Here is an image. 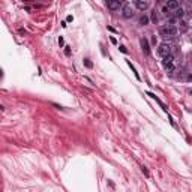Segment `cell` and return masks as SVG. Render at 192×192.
I'll return each instance as SVG.
<instances>
[{
  "mask_svg": "<svg viewBox=\"0 0 192 192\" xmlns=\"http://www.w3.org/2000/svg\"><path fill=\"white\" fill-rule=\"evenodd\" d=\"M158 54L162 59L167 56H171V45H168V44H161V45L158 47Z\"/></svg>",
  "mask_w": 192,
  "mask_h": 192,
  "instance_id": "cell-3",
  "label": "cell"
},
{
  "mask_svg": "<svg viewBox=\"0 0 192 192\" xmlns=\"http://www.w3.org/2000/svg\"><path fill=\"white\" fill-rule=\"evenodd\" d=\"M159 33H161V36H164V38H174L176 33H177V27L167 23V24H164V26H161Z\"/></svg>",
  "mask_w": 192,
  "mask_h": 192,
  "instance_id": "cell-1",
  "label": "cell"
},
{
  "mask_svg": "<svg viewBox=\"0 0 192 192\" xmlns=\"http://www.w3.org/2000/svg\"><path fill=\"white\" fill-rule=\"evenodd\" d=\"M120 51H122V53H128V50H126V47H123V45H120Z\"/></svg>",
  "mask_w": 192,
  "mask_h": 192,
  "instance_id": "cell-14",
  "label": "cell"
},
{
  "mask_svg": "<svg viewBox=\"0 0 192 192\" xmlns=\"http://www.w3.org/2000/svg\"><path fill=\"white\" fill-rule=\"evenodd\" d=\"M135 6L140 9V11H146L147 8H149V2H146V0H137Z\"/></svg>",
  "mask_w": 192,
  "mask_h": 192,
  "instance_id": "cell-8",
  "label": "cell"
},
{
  "mask_svg": "<svg viewBox=\"0 0 192 192\" xmlns=\"http://www.w3.org/2000/svg\"><path fill=\"white\" fill-rule=\"evenodd\" d=\"M143 173H144L146 176H149V171H147V168H146V167H143Z\"/></svg>",
  "mask_w": 192,
  "mask_h": 192,
  "instance_id": "cell-15",
  "label": "cell"
},
{
  "mask_svg": "<svg viewBox=\"0 0 192 192\" xmlns=\"http://www.w3.org/2000/svg\"><path fill=\"white\" fill-rule=\"evenodd\" d=\"M140 44H141V50H143V53L144 54H150V47H149V41H147L146 38H141L140 39Z\"/></svg>",
  "mask_w": 192,
  "mask_h": 192,
  "instance_id": "cell-6",
  "label": "cell"
},
{
  "mask_svg": "<svg viewBox=\"0 0 192 192\" xmlns=\"http://www.w3.org/2000/svg\"><path fill=\"white\" fill-rule=\"evenodd\" d=\"M188 29H189L188 23H186V21H180V27H179V30H180V32H186Z\"/></svg>",
  "mask_w": 192,
  "mask_h": 192,
  "instance_id": "cell-10",
  "label": "cell"
},
{
  "mask_svg": "<svg viewBox=\"0 0 192 192\" xmlns=\"http://www.w3.org/2000/svg\"><path fill=\"white\" fill-rule=\"evenodd\" d=\"M84 63H86V66H89V68H92V62L89 60V59H84Z\"/></svg>",
  "mask_w": 192,
  "mask_h": 192,
  "instance_id": "cell-13",
  "label": "cell"
},
{
  "mask_svg": "<svg viewBox=\"0 0 192 192\" xmlns=\"http://www.w3.org/2000/svg\"><path fill=\"white\" fill-rule=\"evenodd\" d=\"M183 15H185V11H183L182 8H179V9H176V12H174V17H176V18H182Z\"/></svg>",
  "mask_w": 192,
  "mask_h": 192,
  "instance_id": "cell-11",
  "label": "cell"
},
{
  "mask_svg": "<svg viewBox=\"0 0 192 192\" xmlns=\"http://www.w3.org/2000/svg\"><path fill=\"white\" fill-rule=\"evenodd\" d=\"M165 8L168 9V11H171V9H179V2L177 0H170V2H167L165 3Z\"/></svg>",
  "mask_w": 192,
  "mask_h": 192,
  "instance_id": "cell-7",
  "label": "cell"
},
{
  "mask_svg": "<svg viewBox=\"0 0 192 192\" xmlns=\"http://www.w3.org/2000/svg\"><path fill=\"white\" fill-rule=\"evenodd\" d=\"M122 15H123V18H132L134 17V8L131 5H125L122 8Z\"/></svg>",
  "mask_w": 192,
  "mask_h": 192,
  "instance_id": "cell-4",
  "label": "cell"
},
{
  "mask_svg": "<svg viewBox=\"0 0 192 192\" xmlns=\"http://www.w3.org/2000/svg\"><path fill=\"white\" fill-rule=\"evenodd\" d=\"M138 23L141 24V26H147V24H149V17H147V15H141L140 20H138Z\"/></svg>",
  "mask_w": 192,
  "mask_h": 192,
  "instance_id": "cell-9",
  "label": "cell"
},
{
  "mask_svg": "<svg viewBox=\"0 0 192 192\" xmlns=\"http://www.w3.org/2000/svg\"><path fill=\"white\" fill-rule=\"evenodd\" d=\"M162 65H164V68L167 69V72H173L174 71V57H173V54L171 56H167L162 59Z\"/></svg>",
  "mask_w": 192,
  "mask_h": 192,
  "instance_id": "cell-2",
  "label": "cell"
},
{
  "mask_svg": "<svg viewBox=\"0 0 192 192\" xmlns=\"http://www.w3.org/2000/svg\"><path fill=\"white\" fill-rule=\"evenodd\" d=\"M152 20H153V23H156V21H158V15H156V11H153V14H152Z\"/></svg>",
  "mask_w": 192,
  "mask_h": 192,
  "instance_id": "cell-12",
  "label": "cell"
},
{
  "mask_svg": "<svg viewBox=\"0 0 192 192\" xmlns=\"http://www.w3.org/2000/svg\"><path fill=\"white\" fill-rule=\"evenodd\" d=\"M107 6H108V9H111V11H117V9L123 8L125 5L120 0H111V2H107Z\"/></svg>",
  "mask_w": 192,
  "mask_h": 192,
  "instance_id": "cell-5",
  "label": "cell"
},
{
  "mask_svg": "<svg viewBox=\"0 0 192 192\" xmlns=\"http://www.w3.org/2000/svg\"><path fill=\"white\" fill-rule=\"evenodd\" d=\"M65 53H66V56H69V54H71V50H69L68 47H66V50H65Z\"/></svg>",
  "mask_w": 192,
  "mask_h": 192,
  "instance_id": "cell-16",
  "label": "cell"
}]
</instances>
